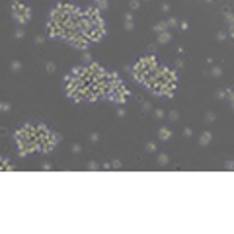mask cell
Returning <instances> with one entry per match:
<instances>
[{
    "instance_id": "6da1fadb",
    "label": "cell",
    "mask_w": 234,
    "mask_h": 234,
    "mask_svg": "<svg viewBox=\"0 0 234 234\" xmlns=\"http://www.w3.org/2000/svg\"><path fill=\"white\" fill-rule=\"evenodd\" d=\"M12 14H14V20L18 22V24H27L29 22V18H31V10L24 4V2H20V0H16V2H12Z\"/></svg>"
},
{
    "instance_id": "7a4b0ae2",
    "label": "cell",
    "mask_w": 234,
    "mask_h": 234,
    "mask_svg": "<svg viewBox=\"0 0 234 234\" xmlns=\"http://www.w3.org/2000/svg\"><path fill=\"white\" fill-rule=\"evenodd\" d=\"M135 68H141V70H148V72H156L158 70V63H156V57H141L136 61Z\"/></svg>"
},
{
    "instance_id": "3957f363",
    "label": "cell",
    "mask_w": 234,
    "mask_h": 234,
    "mask_svg": "<svg viewBox=\"0 0 234 234\" xmlns=\"http://www.w3.org/2000/svg\"><path fill=\"white\" fill-rule=\"evenodd\" d=\"M127 94H129V90H127L125 86H119V88L109 90L107 94H105V98L111 100V102H119V104H123L125 100H127Z\"/></svg>"
},
{
    "instance_id": "277c9868",
    "label": "cell",
    "mask_w": 234,
    "mask_h": 234,
    "mask_svg": "<svg viewBox=\"0 0 234 234\" xmlns=\"http://www.w3.org/2000/svg\"><path fill=\"white\" fill-rule=\"evenodd\" d=\"M68 43H70V47H74V49L86 51V47H88V43H90V39L86 37L84 33H76V35H72V37L68 39Z\"/></svg>"
},
{
    "instance_id": "5b68a950",
    "label": "cell",
    "mask_w": 234,
    "mask_h": 234,
    "mask_svg": "<svg viewBox=\"0 0 234 234\" xmlns=\"http://www.w3.org/2000/svg\"><path fill=\"white\" fill-rule=\"evenodd\" d=\"M61 33H63V26L49 20V24H47V35L53 39H61Z\"/></svg>"
},
{
    "instance_id": "8992f818",
    "label": "cell",
    "mask_w": 234,
    "mask_h": 234,
    "mask_svg": "<svg viewBox=\"0 0 234 234\" xmlns=\"http://www.w3.org/2000/svg\"><path fill=\"white\" fill-rule=\"evenodd\" d=\"M58 141H61V136H58L57 133H53V135H51V139H49V141H47L45 144H41L39 152H51V150H53V148H55V146L58 144Z\"/></svg>"
},
{
    "instance_id": "52a82bcc",
    "label": "cell",
    "mask_w": 234,
    "mask_h": 234,
    "mask_svg": "<svg viewBox=\"0 0 234 234\" xmlns=\"http://www.w3.org/2000/svg\"><path fill=\"white\" fill-rule=\"evenodd\" d=\"M170 41H172V31L166 29V31L158 33V43H160V45H166V43H170Z\"/></svg>"
},
{
    "instance_id": "ba28073f",
    "label": "cell",
    "mask_w": 234,
    "mask_h": 234,
    "mask_svg": "<svg viewBox=\"0 0 234 234\" xmlns=\"http://www.w3.org/2000/svg\"><path fill=\"white\" fill-rule=\"evenodd\" d=\"M158 139H160V141H170V139H172V131H170L166 125L160 127V129H158Z\"/></svg>"
},
{
    "instance_id": "9c48e42d",
    "label": "cell",
    "mask_w": 234,
    "mask_h": 234,
    "mask_svg": "<svg viewBox=\"0 0 234 234\" xmlns=\"http://www.w3.org/2000/svg\"><path fill=\"white\" fill-rule=\"evenodd\" d=\"M211 139H213V135H211L209 131H203V133H201V136H199V143H201L203 146H207V144L211 143Z\"/></svg>"
},
{
    "instance_id": "30bf717a",
    "label": "cell",
    "mask_w": 234,
    "mask_h": 234,
    "mask_svg": "<svg viewBox=\"0 0 234 234\" xmlns=\"http://www.w3.org/2000/svg\"><path fill=\"white\" fill-rule=\"evenodd\" d=\"M168 154H158L156 156V162H158V166H166V164H168Z\"/></svg>"
},
{
    "instance_id": "8fae6325",
    "label": "cell",
    "mask_w": 234,
    "mask_h": 234,
    "mask_svg": "<svg viewBox=\"0 0 234 234\" xmlns=\"http://www.w3.org/2000/svg\"><path fill=\"white\" fill-rule=\"evenodd\" d=\"M10 70H12V72H20V70H22V63H20V61H12V63H10Z\"/></svg>"
},
{
    "instance_id": "7c38bea8",
    "label": "cell",
    "mask_w": 234,
    "mask_h": 234,
    "mask_svg": "<svg viewBox=\"0 0 234 234\" xmlns=\"http://www.w3.org/2000/svg\"><path fill=\"white\" fill-rule=\"evenodd\" d=\"M166 29H168V24H166V22H160V24H156V26H154V31L156 33L166 31Z\"/></svg>"
},
{
    "instance_id": "4fadbf2b",
    "label": "cell",
    "mask_w": 234,
    "mask_h": 234,
    "mask_svg": "<svg viewBox=\"0 0 234 234\" xmlns=\"http://www.w3.org/2000/svg\"><path fill=\"white\" fill-rule=\"evenodd\" d=\"M168 119L172 121V123H176V121H180V113H178L176 109H172V111L168 113Z\"/></svg>"
},
{
    "instance_id": "5bb4252c",
    "label": "cell",
    "mask_w": 234,
    "mask_h": 234,
    "mask_svg": "<svg viewBox=\"0 0 234 234\" xmlns=\"http://www.w3.org/2000/svg\"><path fill=\"white\" fill-rule=\"evenodd\" d=\"M211 74H213L214 78H221L222 76V68L221 66H213V68H211Z\"/></svg>"
},
{
    "instance_id": "9a60e30c",
    "label": "cell",
    "mask_w": 234,
    "mask_h": 234,
    "mask_svg": "<svg viewBox=\"0 0 234 234\" xmlns=\"http://www.w3.org/2000/svg\"><path fill=\"white\" fill-rule=\"evenodd\" d=\"M2 164H4V170H6V172H12V170H14V166H12V164H10V160H8L6 156L2 158Z\"/></svg>"
},
{
    "instance_id": "2e32d148",
    "label": "cell",
    "mask_w": 234,
    "mask_h": 234,
    "mask_svg": "<svg viewBox=\"0 0 234 234\" xmlns=\"http://www.w3.org/2000/svg\"><path fill=\"white\" fill-rule=\"evenodd\" d=\"M125 31H133L135 29V24H133V20H125Z\"/></svg>"
},
{
    "instance_id": "e0dca14e",
    "label": "cell",
    "mask_w": 234,
    "mask_h": 234,
    "mask_svg": "<svg viewBox=\"0 0 234 234\" xmlns=\"http://www.w3.org/2000/svg\"><path fill=\"white\" fill-rule=\"evenodd\" d=\"M214 119H217V115H214L213 111H207V113H205V121H207V123H213Z\"/></svg>"
},
{
    "instance_id": "ac0fdd59",
    "label": "cell",
    "mask_w": 234,
    "mask_h": 234,
    "mask_svg": "<svg viewBox=\"0 0 234 234\" xmlns=\"http://www.w3.org/2000/svg\"><path fill=\"white\" fill-rule=\"evenodd\" d=\"M152 115H154V119H158V121H160V119H164V115H166V113H164L162 109H154V111H152Z\"/></svg>"
},
{
    "instance_id": "d6986e66",
    "label": "cell",
    "mask_w": 234,
    "mask_h": 234,
    "mask_svg": "<svg viewBox=\"0 0 234 234\" xmlns=\"http://www.w3.org/2000/svg\"><path fill=\"white\" fill-rule=\"evenodd\" d=\"M45 70L49 72V74H53V72L57 70V66H55V63H45Z\"/></svg>"
},
{
    "instance_id": "ffe728a7",
    "label": "cell",
    "mask_w": 234,
    "mask_h": 234,
    "mask_svg": "<svg viewBox=\"0 0 234 234\" xmlns=\"http://www.w3.org/2000/svg\"><path fill=\"white\" fill-rule=\"evenodd\" d=\"M146 152H156V143L154 141H148V143H146Z\"/></svg>"
},
{
    "instance_id": "44dd1931",
    "label": "cell",
    "mask_w": 234,
    "mask_h": 234,
    "mask_svg": "<svg viewBox=\"0 0 234 234\" xmlns=\"http://www.w3.org/2000/svg\"><path fill=\"white\" fill-rule=\"evenodd\" d=\"M14 35H16V39H24V37H26V29H24V27H20V29H16Z\"/></svg>"
},
{
    "instance_id": "7402d4cb",
    "label": "cell",
    "mask_w": 234,
    "mask_h": 234,
    "mask_svg": "<svg viewBox=\"0 0 234 234\" xmlns=\"http://www.w3.org/2000/svg\"><path fill=\"white\" fill-rule=\"evenodd\" d=\"M129 8H131V10H139V8H141V0H131Z\"/></svg>"
},
{
    "instance_id": "603a6c76",
    "label": "cell",
    "mask_w": 234,
    "mask_h": 234,
    "mask_svg": "<svg viewBox=\"0 0 234 234\" xmlns=\"http://www.w3.org/2000/svg\"><path fill=\"white\" fill-rule=\"evenodd\" d=\"M96 8L105 10V8H107V0H96Z\"/></svg>"
},
{
    "instance_id": "cb8c5ba5",
    "label": "cell",
    "mask_w": 234,
    "mask_h": 234,
    "mask_svg": "<svg viewBox=\"0 0 234 234\" xmlns=\"http://www.w3.org/2000/svg\"><path fill=\"white\" fill-rule=\"evenodd\" d=\"M10 109H12V105L8 104V102H4V104L0 105V111H2V113H8V111H10Z\"/></svg>"
},
{
    "instance_id": "d4e9b609",
    "label": "cell",
    "mask_w": 234,
    "mask_h": 234,
    "mask_svg": "<svg viewBox=\"0 0 234 234\" xmlns=\"http://www.w3.org/2000/svg\"><path fill=\"white\" fill-rule=\"evenodd\" d=\"M82 63H86V65H90V63H92V55H90V53L84 51V55H82Z\"/></svg>"
},
{
    "instance_id": "484cf974",
    "label": "cell",
    "mask_w": 234,
    "mask_h": 234,
    "mask_svg": "<svg viewBox=\"0 0 234 234\" xmlns=\"http://www.w3.org/2000/svg\"><path fill=\"white\" fill-rule=\"evenodd\" d=\"M166 24H168V27H176V26H178V20H176L174 16H172V18H168V20H166Z\"/></svg>"
},
{
    "instance_id": "4316f807",
    "label": "cell",
    "mask_w": 234,
    "mask_h": 234,
    "mask_svg": "<svg viewBox=\"0 0 234 234\" xmlns=\"http://www.w3.org/2000/svg\"><path fill=\"white\" fill-rule=\"evenodd\" d=\"M70 150H72V152H74V154H80V152H82V146H80V144H76V143H74V144H72V146H70Z\"/></svg>"
},
{
    "instance_id": "83f0119b",
    "label": "cell",
    "mask_w": 234,
    "mask_h": 234,
    "mask_svg": "<svg viewBox=\"0 0 234 234\" xmlns=\"http://www.w3.org/2000/svg\"><path fill=\"white\" fill-rule=\"evenodd\" d=\"M143 111H152V104L150 102H143Z\"/></svg>"
},
{
    "instance_id": "f1b7e54d",
    "label": "cell",
    "mask_w": 234,
    "mask_h": 234,
    "mask_svg": "<svg viewBox=\"0 0 234 234\" xmlns=\"http://www.w3.org/2000/svg\"><path fill=\"white\" fill-rule=\"evenodd\" d=\"M100 141V135L98 133H90V143H98Z\"/></svg>"
},
{
    "instance_id": "f546056e",
    "label": "cell",
    "mask_w": 234,
    "mask_h": 234,
    "mask_svg": "<svg viewBox=\"0 0 234 234\" xmlns=\"http://www.w3.org/2000/svg\"><path fill=\"white\" fill-rule=\"evenodd\" d=\"M160 10H162L164 14H168V12H170V4H168V2H162V6H160Z\"/></svg>"
},
{
    "instance_id": "4dcf8cb0",
    "label": "cell",
    "mask_w": 234,
    "mask_h": 234,
    "mask_svg": "<svg viewBox=\"0 0 234 234\" xmlns=\"http://www.w3.org/2000/svg\"><path fill=\"white\" fill-rule=\"evenodd\" d=\"M43 43H45V37H43V35H37V37H35V45H43Z\"/></svg>"
},
{
    "instance_id": "1f68e13d",
    "label": "cell",
    "mask_w": 234,
    "mask_h": 234,
    "mask_svg": "<svg viewBox=\"0 0 234 234\" xmlns=\"http://www.w3.org/2000/svg\"><path fill=\"white\" fill-rule=\"evenodd\" d=\"M226 100L228 102H234V90H226Z\"/></svg>"
},
{
    "instance_id": "d6a6232c",
    "label": "cell",
    "mask_w": 234,
    "mask_h": 234,
    "mask_svg": "<svg viewBox=\"0 0 234 234\" xmlns=\"http://www.w3.org/2000/svg\"><path fill=\"white\" fill-rule=\"evenodd\" d=\"M217 98H219V100H224V98H226V90H219L217 92Z\"/></svg>"
},
{
    "instance_id": "836d02e7",
    "label": "cell",
    "mask_w": 234,
    "mask_h": 234,
    "mask_svg": "<svg viewBox=\"0 0 234 234\" xmlns=\"http://www.w3.org/2000/svg\"><path fill=\"white\" fill-rule=\"evenodd\" d=\"M98 168H100V166H98L96 162H88V170H92V172H96Z\"/></svg>"
},
{
    "instance_id": "e575fe53",
    "label": "cell",
    "mask_w": 234,
    "mask_h": 234,
    "mask_svg": "<svg viewBox=\"0 0 234 234\" xmlns=\"http://www.w3.org/2000/svg\"><path fill=\"white\" fill-rule=\"evenodd\" d=\"M224 168H226V170H234V160H226Z\"/></svg>"
},
{
    "instance_id": "d590c367",
    "label": "cell",
    "mask_w": 234,
    "mask_h": 234,
    "mask_svg": "<svg viewBox=\"0 0 234 234\" xmlns=\"http://www.w3.org/2000/svg\"><path fill=\"white\" fill-rule=\"evenodd\" d=\"M217 39H219V41H224V39H226V33H224V31H219V33H217Z\"/></svg>"
},
{
    "instance_id": "8d00e7d4",
    "label": "cell",
    "mask_w": 234,
    "mask_h": 234,
    "mask_svg": "<svg viewBox=\"0 0 234 234\" xmlns=\"http://www.w3.org/2000/svg\"><path fill=\"white\" fill-rule=\"evenodd\" d=\"M183 135H185V136L189 139V136H193V131L189 129V127H185V129H183Z\"/></svg>"
},
{
    "instance_id": "74e56055",
    "label": "cell",
    "mask_w": 234,
    "mask_h": 234,
    "mask_svg": "<svg viewBox=\"0 0 234 234\" xmlns=\"http://www.w3.org/2000/svg\"><path fill=\"white\" fill-rule=\"evenodd\" d=\"M111 168H121V160H113V162H111Z\"/></svg>"
},
{
    "instance_id": "f35d334b",
    "label": "cell",
    "mask_w": 234,
    "mask_h": 234,
    "mask_svg": "<svg viewBox=\"0 0 234 234\" xmlns=\"http://www.w3.org/2000/svg\"><path fill=\"white\" fill-rule=\"evenodd\" d=\"M117 117H125V109H123V107L117 109Z\"/></svg>"
},
{
    "instance_id": "ab89813d",
    "label": "cell",
    "mask_w": 234,
    "mask_h": 234,
    "mask_svg": "<svg viewBox=\"0 0 234 234\" xmlns=\"http://www.w3.org/2000/svg\"><path fill=\"white\" fill-rule=\"evenodd\" d=\"M228 37H232V39H234V26L228 27Z\"/></svg>"
},
{
    "instance_id": "60d3db41",
    "label": "cell",
    "mask_w": 234,
    "mask_h": 234,
    "mask_svg": "<svg viewBox=\"0 0 234 234\" xmlns=\"http://www.w3.org/2000/svg\"><path fill=\"white\" fill-rule=\"evenodd\" d=\"M182 66H183V63H182V61H176V68H178V70H180Z\"/></svg>"
},
{
    "instance_id": "b9f144b4",
    "label": "cell",
    "mask_w": 234,
    "mask_h": 234,
    "mask_svg": "<svg viewBox=\"0 0 234 234\" xmlns=\"http://www.w3.org/2000/svg\"><path fill=\"white\" fill-rule=\"evenodd\" d=\"M43 170H51V164H49V162H43Z\"/></svg>"
},
{
    "instance_id": "7bdbcfd3",
    "label": "cell",
    "mask_w": 234,
    "mask_h": 234,
    "mask_svg": "<svg viewBox=\"0 0 234 234\" xmlns=\"http://www.w3.org/2000/svg\"><path fill=\"white\" fill-rule=\"evenodd\" d=\"M102 168H104V170H109V168H111V164H109V162H104V166H102Z\"/></svg>"
},
{
    "instance_id": "ee69618b",
    "label": "cell",
    "mask_w": 234,
    "mask_h": 234,
    "mask_svg": "<svg viewBox=\"0 0 234 234\" xmlns=\"http://www.w3.org/2000/svg\"><path fill=\"white\" fill-rule=\"evenodd\" d=\"M203 2H205V4H211V2H213V0H203Z\"/></svg>"
},
{
    "instance_id": "f6af8a7d",
    "label": "cell",
    "mask_w": 234,
    "mask_h": 234,
    "mask_svg": "<svg viewBox=\"0 0 234 234\" xmlns=\"http://www.w3.org/2000/svg\"><path fill=\"white\" fill-rule=\"evenodd\" d=\"M230 107H232V109H234V102H230Z\"/></svg>"
}]
</instances>
